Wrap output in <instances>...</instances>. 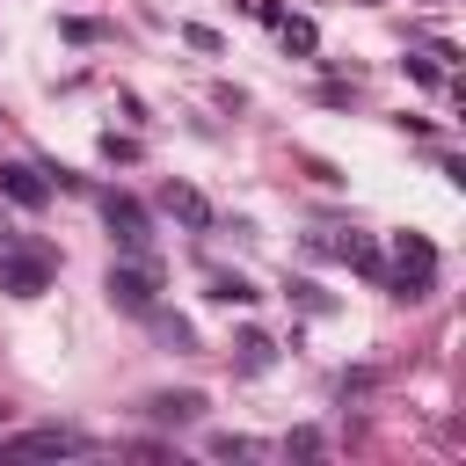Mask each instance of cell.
<instances>
[{"label":"cell","instance_id":"obj_1","mask_svg":"<svg viewBox=\"0 0 466 466\" xmlns=\"http://www.w3.org/2000/svg\"><path fill=\"white\" fill-rule=\"evenodd\" d=\"M73 451H87V437L80 430H58V422L22 430V437H0V459H73Z\"/></svg>","mask_w":466,"mask_h":466},{"label":"cell","instance_id":"obj_2","mask_svg":"<svg viewBox=\"0 0 466 466\" xmlns=\"http://www.w3.org/2000/svg\"><path fill=\"white\" fill-rule=\"evenodd\" d=\"M430 277H437V255H430V240L400 233V240H393V291H400V299H422V291H430Z\"/></svg>","mask_w":466,"mask_h":466},{"label":"cell","instance_id":"obj_3","mask_svg":"<svg viewBox=\"0 0 466 466\" xmlns=\"http://www.w3.org/2000/svg\"><path fill=\"white\" fill-rule=\"evenodd\" d=\"M102 291H109V306H124V313H153V269H138V262H116Z\"/></svg>","mask_w":466,"mask_h":466},{"label":"cell","instance_id":"obj_4","mask_svg":"<svg viewBox=\"0 0 466 466\" xmlns=\"http://www.w3.org/2000/svg\"><path fill=\"white\" fill-rule=\"evenodd\" d=\"M102 218H109V233H116L131 255H146V240H153V233H146V211H138L131 197H116V189H109V197H102Z\"/></svg>","mask_w":466,"mask_h":466},{"label":"cell","instance_id":"obj_5","mask_svg":"<svg viewBox=\"0 0 466 466\" xmlns=\"http://www.w3.org/2000/svg\"><path fill=\"white\" fill-rule=\"evenodd\" d=\"M44 277H51L44 255H7V262H0V291H15V299H36Z\"/></svg>","mask_w":466,"mask_h":466},{"label":"cell","instance_id":"obj_6","mask_svg":"<svg viewBox=\"0 0 466 466\" xmlns=\"http://www.w3.org/2000/svg\"><path fill=\"white\" fill-rule=\"evenodd\" d=\"M0 197H15L22 211H36V204H44L51 189L36 182V167H22V160H0Z\"/></svg>","mask_w":466,"mask_h":466},{"label":"cell","instance_id":"obj_7","mask_svg":"<svg viewBox=\"0 0 466 466\" xmlns=\"http://www.w3.org/2000/svg\"><path fill=\"white\" fill-rule=\"evenodd\" d=\"M160 204H167V211H175V218H182L189 233H204V226H211V204H204V197H197L189 182H167V189H160Z\"/></svg>","mask_w":466,"mask_h":466},{"label":"cell","instance_id":"obj_8","mask_svg":"<svg viewBox=\"0 0 466 466\" xmlns=\"http://www.w3.org/2000/svg\"><path fill=\"white\" fill-rule=\"evenodd\" d=\"M146 415H153V422H197V415H204V393H153Z\"/></svg>","mask_w":466,"mask_h":466},{"label":"cell","instance_id":"obj_9","mask_svg":"<svg viewBox=\"0 0 466 466\" xmlns=\"http://www.w3.org/2000/svg\"><path fill=\"white\" fill-rule=\"evenodd\" d=\"M211 299H218V306H255V284H248V277H226V269H218V277H211Z\"/></svg>","mask_w":466,"mask_h":466},{"label":"cell","instance_id":"obj_10","mask_svg":"<svg viewBox=\"0 0 466 466\" xmlns=\"http://www.w3.org/2000/svg\"><path fill=\"white\" fill-rule=\"evenodd\" d=\"M277 36H284V51H313V44H320L313 22H277Z\"/></svg>","mask_w":466,"mask_h":466},{"label":"cell","instance_id":"obj_11","mask_svg":"<svg viewBox=\"0 0 466 466\" xmlns=\"http://www.w3.org/2000/svg\"><path fill=\"white\" fill-rule=\"evenodd\" d=\"M240 350H248V371H262V364H269V335H240Z\"/></svg>","mask_w":466,"mask_h":466},{"label":"cell","instance_id":"obj_12","mask_svg":"<svg viewBox=\"0 0 466 466\" xmlns=\"http://www.w3.org/2000/svg\"><path fill=\"white\" fill-rule=\"evenodd\" d=\"M0 415H7V408H0Z\"/></svg>","mask_w":466,"mask_h":466}]
</instances>
